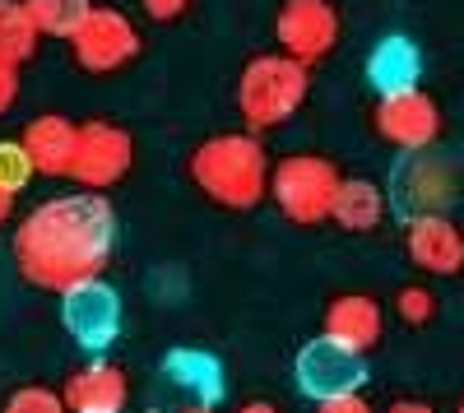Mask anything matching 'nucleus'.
I'll use <instances>...</instances> for the list:
<instances>
[{"label": "nucleus", "mask_w": 464, "mask_h": 413, "mask_svg": "<svg viewBox=\"0 0 464 413\" xmlns=\"http://www.w3.org/2000/svg\"><path fill=\"white\" fill-rule=\"evenodd\" d=\"M385 218H391L385 186H376L372 177H343L339 181V196H334V209H330V223L339 233H376Z\"/></svg>", "instance_id": "nucleus-18"}, {"label": "nucleus", "mask_w": 464, "mask_h": 413, "mask_svg": "<svg viewBox=\"0 0 464 413\" xmlns=\"http://www.w3.org/2000/svg\"><path fill=\"white\" fill-rule=\"evenodd\" d=\"M116 246V209L107 196L70 191L33 205L14 228V265L33 288L70 293L102 279Z\"/></svg>", "instance_id": "nucleus-1"}, {"label": "nucleus", "mask_w": 464, "mask_h": 413, "mask_svg": "<svg viewBox=\"0 0 464 413\" xmlns=\"http://www.w3.org/2000/svg\"><path fill=\"white\" fill-rule=\"evenodd\" d=\"M28 5V19L37 28V37H74V28H80L93 10V0H24Z\"/></svg>", "instance_id": "nucleus-20"}, {"label": "nucleus", "mask_w": 464, "mask_h": 413, "mask_svg": "<svg viewBox=\"0 0 464 413\" xmlns=\"http://www.w3.org/2000/svg\"><path fill=\"white\" fill-rule=\"evenodd\" d=\"M33 177H37V172H33V163H28V154H24V144H19V139H0V186H10V191L19 196Z\"/></svg>", "instance_id": "nucleus-23"}, {"label": "nucleus", "mask_w": 464, "mask_h": 413, "mask_svg": "<svg viewBox=\"0 0 464 413\" xmlns=\"http://www.w3.org/2000/svg\"><path fill=\"white\" fill-rule=\"evenodd\" d=\"M37 43H43V37H37L24 0H0V61L24 65V61L37 56Z\"/></svg>", "instance_id": "nucleus-19"}, {"label": "nucleus", "mask_w": 464, "mask_h": 413, "mask_svg": "<svg viewBox=\"0 0 464 413\" xmlns=\"http://www.w3.org/2000/svg\"><path fill=\"white\" fill-rule=\"evenodd\" d=\"M391 214L409 218H428V214H450V205L459 200V168L446 154H400L395 172H391Z\"/></svg>", "instance_id": "nucleus-5"}, {"label": "nucleus", "mask_w": 464, "mask_h": 413, "mask_svg": "<svg viewBox=\"0 0 464 413\" xmlns=\"http://www.w3.org/2000/svg\"><path fill=\"white\" fill-rule=\"evenodd\" d=\"M321 334L367 358L381 344V334H385V312L367 293H339V297H330V307H325Z\"/></svg>", "instance_id": "nucleus-14"}, {"label": "nucleus", "mask_w": 464, "mask_h": 413, "mask_svg": "<svg viewBox=\"0 0 464 413\" xmlns=\"http://www.w3.org/2000/svg\"><path fill=\"white\" fill-rule=\"evenodd\" d=\"M316 413H376V408L367 404V395H362V390H353V395L321 399V404H316Z\"/></svg>", "instance_id": "nucleus-25"}, {"label": "nucleus", "mask_w": 464, "mask_h": 413, "mask_svg": "<svg viewBox=\"0 0 464 413\" xmlns=\"http://www.w3.org/2000/svg\"><path fill=\"white\" fill-rule=\"evenodd\" d=\"M404 251L422 274L455 279L464 270V233L450 214H428L404 223Z\"/></svg>", "instance_id": "nucleus-12"}, {"label": "nucleus", "mask_w": 464, "mask_h": 413, "mask_svg": "<svg viewBox=\"0 0 464 413\" xmlns=\"http://www.w3.org/2000/svg\"><path fill=\"white\" fill-rule=\"evenodd\" d=\"M0 413H70V408H65V395L52 386H19L0 404Z\"/></svg>", "instance_id": "nucleus-21"}, {"label": "nucleus", "mask_w": 464, "mask_h": 413, "mask_svg": "<svg viewBox=\"0 0 464 413\" xmlns=\"http://www.w3.org/2000/svg\"><path fill=\"white\" fill-rule=\"evenodd\" d=\"M163 381L177 395H186L190 404L218 408V399H223V362L205 349H172L163 358Z\"/></svg>", "instance_id": "nucleus-16"}, {"label": "nucleus", "mask_w": 464, "mask_h": 413, "mask_svg": "<svg viewBox=\"0 0 464 413\" xmlns=\"http://www.w3.org/2000/svg\"><path fill=\"white\" fill-rule=\"evenodd\" d=\"M61 325L80 349L102 358L116 344V334H121V293L107 279H89L80 288L61 293Z\"/></svg>", "instance_id": "nucleus-9"}, {"label": "nucleus", "mask_w": 464, "mask_h": 413, "mask_svg": "<svg viewBox=\"0 0 464 413\" xmlns=\"http://www.w3.org/2000/svg\"><path fill=\"white\" fill-rule=\"evenodd\" d=\"M385 413H437V408H432L428 399H395Z\"/></svg>", "instance_id": "nucleus-27"}, {"label": "nucleus", "mask_w": 464, "mask_h": 413, "mask_svg": "<svg viewBox=\"0 0 464 413\" xmlns=\"http://www.w3.org/2000/svg\"><path fill=\"white\" fill-rule=\"evenodd\" d=\"M367 80H372L376 98L418 89V80H422V52H418V43L404 37V33L381 37V43L372 47V56H367Z\"/></svg>", "instance_id": "nucleus-17"}, {"label": "nucleus", "mask_w": 464, "mask_h": 413, "mask_svg": "<svg viewBox=\"0 0 464 413\" xmlns=\"http://www.w3.org/2000/svg\"><path fill=\"white\" fill-rule=\"evenodd\" d=\"M237 413H279L275 404H269V399H251V404H242Z\"/></svg>", "instance_id": "nucleus-29"}, {"label": "nucleus", "mask_w": 464, "mask_h": 413, "mask_svg": "<svg viewBox=\"0 0 464 413\" xmlns=\"http://www.w3.org/2000/svg\"><path fill=\"white\" fill-rule=\"evenodd\" d=\"M135 163V139L126 126H116L107 117L80 121V144H74V163H70V181L84 186L93 196H107Z\"/></svg>", "instance_id": "nucleus-6"}, {"label": "nucleus", "mask_w": 464, "mask_h": 413, "mask_svg": "<svg viewBox=\"0 0 464 413\" xmlns=\"http://www.w3.org/2000/svg\"><path fill=\"white\" fill-rule=\"evenodd\" d=\"M339 33L343 24H339L334 0H284L275 14V43H279L275 52L312 70L339 47Z\"/></svg>", "instance_id": "nucleus-8"}, {"label": "nucleus", "mask_w": 464, "mask_h": 413, "mask_svg": "<svg viewBox=\"0 0 464 413\" xmlns=\"http://www.w3.org/2000/svg\"><path fill=\"white\" fill-rule=\"evenodd\" d=\"M70 56L89 74H116L140 56V28L116 5H93L89 19L70 37Z\"/></svg>", "instance_id": "nucleus-7"}, {"label": "nucleus", "mask_w": 464, "mask_h": 413, "mask_svg": "<svg viewBox=\"0 0 464 413\" xmlns=\"http://www.w3.org/2000/svg\"><path fill=\"white\" fill-rule=\"evenodd\" d=\"M372 126L391 149H400V154H422V149H432L441 139V107L422 89L385 93L372 107Z\"/></svg>", "instance_id": "nucleus-11"}, {"label": "nucleus", "mask_w": 464, "mask_h": 413, "mask_svg": "<svg viewBox=\"0 0 464 413\" xmlns=\"http://www.w3.org/2000/svg\"><path fill=\"white\" fill-rule=\"evenodd\" d=\"M177 413H218V408H209V404H186V408H177Z\"/></svg>", "instance_id": "nucleus-30"}, {"label": "nucleus", "mask_w": 464, "mask_h": 413, "mask_svg": "<svg viewBox=\"0 0 464 413\" xmlns=\"http://www.w3.org/2000/svg\"><path fill=\"white\" fill-rule=\"evenodd\" d=\"M339 181L343 172L325 154H284L269 172V200L297 228H316V223H330Z\"/></svg>", "instance_id": "nucleus-4"}, {"label": "nucleus", "mask_w": 464, "mask_h": 413, "mask_svg": "<svg viewBox=\"0 0 464 413\" xmlns=\"http://www.w3.org/2000/svg\"><path fill=\"white\" fill-rule=\"evenodd\" d=\"M140 10L153 24H172V19H181L190 10V0H140Z\"/></svg>", "instance_id": "nucleus-24"}, {"label": "nucleus", "mask_w": 464, "mask_h": 413, "mask_svg": "<svg viewBox=\"0 0 464 413\" xmlns=\"http://www.w3.org/2000/svg\"><path fill=\"white\" fill-rule=\"evenodd\" d=\"M14 98H19V65L0 61V117L14 107Z\"/></svg>", "instance_id": "nucleus-26"}, {"label": "nucleus", "mask_w": 464, "mask_h": 413, "mask_svg": "<svg viewBox=\"0 0 464 413\" xmlns=\"http://www.w3.org/2000/svg\"><path fill=\"white\" fill-rule=\"evenodd\" d=\"M65 408L70 413H126L130 404V381H126V371L107 362V358H89L84 367H74L70 371V381H65Z\"/></svg>", "instance_id": "nucleus-13"}, {"label": "nucleus", "mask_w": 464, "mask_h": 413, "mask_svg": "<svg viewBox=\"0 0 464 413\" xmlns=\"http://www.w3.org/2000/svg\"><path fill=\"white\" fill-rule=\"evenodd\" d=\"M293 377H297V390H302L306 399L321 404V399H334V395L362 390V381H367V358L321 334V340H306V344L297 349Z\"/></svg>", "instance_id": "nucleus-10"}, {"label": "nucleus", "mask_w": 464, "mask_h": 413, "mask_svg": "<svg viewBox=\"0 0 464 413\" xmlns=\"http://www.w3.org/2000/svg\"><path fill=\"white\" fill-rule=\"evenodd\" d=\"M455 413H464V395H459V404H455Z\"/></svg>", "instance_id": "nucleus-31"}, {"label": "nucleus", "mask_w": 464, "mask_h": 413, "mask_svg": "<svg viewBox=\"0 0 464 413\" xmlns=\"http://www.w3.org/2000/svg\"><path fill=\"white\" fill-rule=\"evenodd\" d=\"M186 172L205 200H214L223 209H256L269 200V172H275V163H269L260 135L223 130L190 149Z\"/></svg>", "instance_id": "nucleus-2"}, {"label": "nucleus", "mask_w": 464, "mask_h": 413, "mask_svg": "<svg viewBox=\"0 0 464 413\" xmlns=\"http://www.w3.org/2000/svg\"><path fill=\"white\" fill-rule=\"evenodd\" d=\"M306 93H312V70L288 61L284 52H260L242 65L237 74V117H242V130L251 135H269L288 126Z\"/></svg>", "instance_id": "nucleus-3"}, {"label": "nucleus", "mask_w": 464, "mask_h": 413, "mask_svg": "<svg viewBox=\"0 0 464 413\" xmlns=\"http://www.w3.org/2000/svg\"><path fill=\"white\" fill-rule=\"evenodd\" d=\"M19 144L37 177H70L74 144H80V121L61 117V111H43V117H33L24 126Z\"/></svg>", "instance_id": "nucleus-15"}, {"label": "nucleus", "mask_w": 464, "mask_h": 413, "mask_svg": "<svg viewBox=\"0 0 464 413\" xmlns=\"http://www.w3.org/2000/svg\"><path fill=\"white\" fill-rule=\"evenodd\" d=\"M395 316L404 325H428L437 316V293L432 288H422V283H404L395 293Z\"/></svg>", "instance_id": "nucleus-22"}, {"label": "nucleus", "mask_w": 464, "mask_h": 413, "mask_svg": "<svg viewBox=\"0 0 464 413\" xmlns=\"http://www.w3.org/2000/svg\"><path fill=\"white\" fill-rule=\"evenodd\" d=\"M14 205H19V196L10 191V186H0V228H5V223L14 218Z\"/></svg>", "instance_id": "nucleus-28"}]
</instances>
